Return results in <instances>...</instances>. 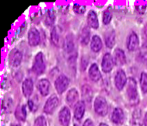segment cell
<instances>
[{
  "mask_svg": "<svg viewBox=\"0 0 147 126\" xmlns=\"http://www.w3.org/2000/svg\"><path fill=\"white\" fill-rule=\"evenodd\" d=\"M46 69V63L45 58L41 52H39L34 58L33 64H32V71L36 75H40L45 72Z\"/></svg>",
  "mask_w": 147,
  "mask_h": 126,
  "instance_id": "obj_1",
  "label": "cell"
},
{
  "mask_svg": "<svg viewBox=\"0 0 147 126\" xmlns=\"http://www.w3.org/2000/svg\"><path fill=\"white\" fill-rule=\"evenodd\" d=\"M127 97L131 102H137L139 100V94L137 90V83L134 78H130L127 83Z\"/></svg>",
  "mask_w": 147,
  "mask_h": 126,
  "instance_id": "obj_2",
  "label": "cell"
},
{
  "mask_svg": "<svg viewBox=\"0 0 147 126\" xmlns=\"http://www.w3.org/2000/svg\"><path fill=\"white\" fill-rule=\"evenodd\" d=\"M94 110L96 113L99 116H106L109 112V105L107 103V100L102 96L96 97L94 101Z\"/></svg>",
  "mask_w": 147,
  "mask_h": 126,
  "instance_id": "obj_3",
  "label": "cell"
},
{
  "mask_svg": "<svg viewBox=\"0 0 147 126\" xmlns=\"http://www.w3.org/2000/svg\"><path fill=\"white\" fill-rule=\"evenodd\" d=\"M70 85V80L65 75V74H60L54 81V86L58 93L62 94L66 91Z\"/></svg>",
  "mask_w": 147,
  "mask_h": 126,
  "instance_id": "obj_4",
  "label": "cell"
},
{
  "mask_svg": "<svg viewBox=\"0 0 147 126\" xmlns=\"http://www.w3.org/2000/svg\"><path fill=\"white\" fill-rule=\"evenodd\" d=\"M59 98L56 95H52L51 97L48 98V99L46 101L45 105H44V108L43 111L46 114L51 115L53 113V112L56 110V108L59 106Z\"/></svg>",
  "mask_w": 147,
  "mask_h": 126,
  "instance_id": "obj_5",
  "label": "cell"
},
{
  "mask_svg": "<svg viewBox=\"0 0 147 126\" xmlns=\"http://www.w3.org/2000/svg\"><path fill=\"white\" fill-rule=\"evenodd\" d=\"M127 80L128 79L127 78L126 73L124 72V70L120 69L116 72L115 76V86L117 90L121 91L125 87V86H127Z\"/></svg>",
  "mask_w": 147,
  "mask_h": 126,
  "instance_id": "obj_6",
  "label": "cell"
},
{
  "mask_svg": "<svg viewBox=\"0 0 147 126\" xmlns=\"http://www.w3.org/2000/svg\"><path fill=\"white\" fill-rule=\"evenodd\" d=\"M22 61V54L18 49H13L9 55V63L12 67H17Z\"/></svg>",
  "mask_w": 147,
  "mask_h": 126,
  "instance_id": "obj_7",
  "label": "cell"
},
{
  "mask_svg": "<svg viewBox=\"0 0 147 126\" xmlns=\"http://www.w3.org/2000/svg\"><path fill=\"white\" fill-rule=\"evenodd\" d=\"M115 66V61L113 56L107 53L104 54L102 61V69L104 73H109L112 71L113 67Z\"/></svg>",
  "mask_w": 147,
  "mask_h": 126,
  "instance_id": "obj_8",
  "label": "cell"
},
{
  "mask_svg": "<svg viewBox=\"0 0 147 126\" xmlns=\"http://www.w3.org/2000/svg\"><path fill=\"white\" fill-rule=\"evenodd\" d=\"M59 121L62 126H69L71 122V111L68 107H63L59 113Z\"/></svg>",
  "mask_w": 147,
  "mask_h": 126,
  "instance_id": "obj_9",
  "label": "cell"
},
{
  "mask_svg": "<svg viewBox=\"0 0 147 126\" xmlns=\"http://www.w3.org/2000/svg\"><path fill=\"white\" fill-rule=\"evenodd\" d=\"M28 44L32 47H35L40 42V35L35 28H31L28 31Z\"/></svg>",
  "mask_w": 147,
  "mask_h": 126,
  "instance_id": "obj_10",
  "label": "cell"
},
{
  "mask_svg": "<svg viewBox=\"0 0 147 126\" xmlns=\"http://www.w3.org/2000/svg\"><path fill=\"white\" fill-rule=\"evenodd\" d=\"M139 44H140V41H139V37H138L137 34L134 32H132L128 35L127 41V47L128 50L135 51L136 49H138Z\"/></svg>",
  "mask_w": 147,
  "mask_h": 126,
  "instance_id": "obj_11",
  "label": "cell"
},
{
  "mask_svg": "<svg viewBox=\"0 0 147 126\" xmlns=\"http://www.w3.org/2000/svg\"><path fill=\"white\" fill-rule=\"evenodd\" d=\"M78 99H79V94H78V90L75 88H71V90H69V92L67 93L66 97H65L66 103L71 106H75L77 105V103L78 102Z\"/></svg>",
  "mask_w": 147,
  "mask_h": 126,
  "instance_id": "obj_12",
  "label": "cell"
},
{
  "mask_svg": "<svg viewBox=\"0 0 147 126\" xmlns=\"http://www.w3.org/2000/svg\"><path fill=\"white\" fill-rule=\"evenodd\" d=\"M37 88L41 96H47L50 91V82L47 79H41L38 81Z\"/></svg>",
  "mask_w": 147,
  "mask_h": 126,
  "instance_id": "obj_13",
  "label": "cell"
},
{
  "mask_svg": "<svg viewBox=\"0 0 147 126\" xmlns=\"http://www.w3.org/2000/svg\"><path fill=\"white\" fill-rule=\"evenodd\" d=\"M22 90L23 95L26 98H29L32 95L33 90H34L33 80L31 79H25L22 82Z\"/></svg>",
  "mask_w": 147,
  "mask_h": 126,
  "instance_id": "obj_14",
  "label": "cell"
},
{
  "mask_svg": "<svg viewBox=\"0 0 147 126\" xmlns=\"http://www.w3.org/2000/svg\"><path fill=\"white\" fill-rule=\"evenodd\" d=\"M113 58H114L115 64H116L117 66L124 65L126 63V61H127L126 54H125L124 51L122 49H121V48H116L115 50Z\"/></svg>",
  "mask_w": 147,
  "mask_h": 126,
  "instance_id": "obj_15",
  "label": "cell"
},
{
  "mask_svg": "<svg viewBox=\"0 0 147 126\" xmlns=\"http://www.w3.org/2000/svg\"><path fill=\"white\" fill-rule=\"evenodd\" d=\"M89 77L94 82H97L102 79V74L99 70L98 66L96 63H93L89 69Z\"/></svg>",
  "mask_w": 147,
  "mask_h": 126,
  "instance_id": "obj_16",
  "label": "cell"
},
{
  "mask_svg": "<svg viewBox=\"0 0 147 126\" xmlns=\"http://www.w3.org/2000/svg\"><path fill=\"white\" fill-rule=\"evenodd\" d=\"M125 119V115H124V112L122 109L117 107L114 110L112 116H111V120L114 124L115 125H121L123 123Z\"/></svg>",
  "mask_w": 147,
  "mask_h": 126,
  "instance_id": "obj_17",
  "label": "cell"
},
{
  "mask_svg": "<svg viewBox=\"0 0 147 126\" xmlns=\"http://www.w3.org/2000/svg\"><path fill=\"white\" fill-rule=\"evenodd\" d=\"M85 113V103L84 101H78L74 106V118L77 120H81Z\"/></svg>",
  "mask_w": 147,
  "mask_h": 126,
  "instance_id": "obj_18",
  "label": "cell"
},
{
  "mask_svg": "<svg viewBox=\"0 0 147 126\" xmlns=\"http://www.w3.org/2000/svg\"><path fill=\"white\" fill-rule=\"evenodd\" d=\"M87 22L88 25L94 29H96L99 27V21H98V17L96 13L94 10H90V12L88 13V16H87Z\"/></svg>",
  "mask_w": 147,
  "mask_h": 126,
  "instance_id": "obj_19",
  "label": "cell"
},
{
  "mask_svg": "<svg viewBox=\"0 0 147 126\" xmlns=\"http://www.w3.org/2000/svg\"><path fill=\"white\" fill-rule=\"evenodd\" d=\"M51 41L53 44L56 47H59L61 45L62 39H61V35H60V30L59 29V28L54 27L53 29L51 32Z\"/></svg>",
  "mask_w": 147,
  "mask_h": 126,
  "instance_id": "obj_20",
  "label": "cell"
},
{
  "mask_svg": "<svg viewBox=\"0 0 147 126\" xmlns=\"http://www.w3.org/2000/svg\"><path fill=\"white\" fill-rule=\"evenodd\" d=\"M104 38H105V44L108 48H111L114 47V45L115 44V38H116V35H115V32L114 30H108L106 33H105V35H104Z\"/></svg>",
  "mask_w": 147,
  "mask_h": 126,
  "instance_id": "obj_21",
  "label": "cell"
},
{
  "mask_svg": "<svg viewBox=\"0 0 147 126\" xmlns=\"http://www.w3.org/2000/svg\"><path fill=\"white\" fill-rule=\"evenodd\" d=\"M15 117L19 121H25L27 118L26 106L24 105H19L15 110Z\"/></svg>",
  "mask_w": 147,
  "mask_h": 126,
  "instance_id": "obj_22",
  "label": "cell"
},
{
  "mask_svg": "<svg viewBox=\"0 0 147 126\" xmlns=\"http://www.w3.org/2000/svg\"><path fill=\"white\" fill-rule=\"evenodd\" d=\"M90 48L94 52H99L102 48V42L99 35H94L90 41Z\"/></svg>",
  "mask_w": 147,
  "mask_h": 126,
  "instance_id": "obj_23",
  "label": "cell"
},
{
  "mask_svg": "<svg viewBox=\"0 0 147 126\" xmlns=\"http://www.w3.org/2000/svg\"><path fill=\"white\" fill-rule=\"evenodd\" d=\"M55 22V13L54 10L50 9L48 10L44 16V22L47 26H52Z\"/></svg>",
  "mask_w": 147,
  "mask_h": 126,
  "instance_id": "obj_24",
  "label": "cell"
},
{
  "mask_svg": "<svg viewBox=\"0 0 147 126\" xmlns=\"http://www.w3.org/2000/svg\"><path fill=\"white\" fill-rule=\"evenodd\" d=\"M90 32L88 27H84L82 29L81 35H80V42L82 45H87L90 42Z\"/></svg>",
  "mask_w": 147,
  "mask_h": 126,
  "instance_id": "obj_25",
  "label": "cell"
},
{
  "mask_svg": "<svg viewBox=\"0 0 147 126\" xmlns=\"http://www.w3.org/2000/svg\"><path fill=\"white\" fill-rule=\"evenodd\" d=\"M65 45V49L67 53H71L74 50V42L71 35H68L64 42Z\"/></svg>",
  "mask_w": 147,
  "mask_h": 126,
  "instance_id": "obj_26",
  "label": "cell"
},
{
  "mask_svg": "<svg viewBox=\"0 0 147 126\" xmlns=\"http://www.w3.org/2000/svg\"><path fill=\"white\" fill-rule=\"evenodd\" d=\"M112 17H113V13H112L111 8H108L102 13V22H103V23L105 25H108L111 22Z\"/></svg>",
  "mask_w": 147,
  "mask_h": 126,
  "instance_id": "obj_27",
  "label": "cell"
},
{
  "mask_svg": "<svg viewBox=\"0 0 147 126\" xmlns=\"http://www.w3.org/2000/svg\"><path fill=\"white\" fill-rule=\"evenodd\" d=\"M140 87L144 93H147V74L143 72L140 75Z\"/></svg>",
  "mask_w": 147,
  "mask_h": 126,
  "instance_id": "obj_28",
  "label": "cell"
},
{
  "mask_svg": "<svg viewBox=\"0 0 147 126\" xmlns=\"http://www.w3.org/2000/svg\"><path fill=\"white\" fill-rule=\"evenodd\" d=\"M28 108H29V110L31 112H36V110L38 108V99H37V98L30 99L28 100Z\"/></svg>",
  "mask_w": 147,
  "mask_h": 126,
  "instance_id": "obj_29",
  "label": "cell"
},
{
  "mask_svg": "<svg viewBox=\"0 0 147 126\" xmlns=\"http://www.w3.org/2000/svg\"><path fill=\"white\" fill-rule=\"evenodd\" d=\"M34 126H47V123L46 119L43 116H39L34 120Z\"/></svg>",
  "mask_w": 147,
  "mask_h": 126,
  "instance_id": "obj_30",
  "label": "cell"
},
{
  "mask_svg": "<svg viewBox=\"0 0 147 126\" xmlns=\"http://www.w3.org/2000/svg\"><path fill=\"white\" fill-rule=\"evenodd\" d=\"M73 10L75 13L77 14H84L86 10V7L84 5H82V4H78V3H76L74 4L73 6Z\"/></svg>",
  "mask_w": 147,
  "mask_h": 126,
  "instance_id": "obj_31",
  "label": "cell"
},
{
  "mask_svg": "<svg viewBox=\"0 0 147 126\" xmlns=\"http://www.w3.org/2000/svg\"><path fill=\"white\" fill-rule=\"evenodd\" d=\"M10 102H11V99H7L6 100H4L3 102V109H6V111L8 112V109H10L11 106H12V104L11 105L9 104Z\"/></svg>",
  "mask_w": 147,
  "mask_h": 126,
  "instance_id": "obj_32",
  "label": "cell"
},
{
  "mask_svg": "<svg viewBox=\"0 0 147 126\" xmlns=\"http://www.w3.org/2000/svg\"><path fill=\"white\" fill-rule=\"evenodd\" d=\"M83 126H95V125H94V124H93L92 120H90V119H86V120L84 121V123Z\"/></svg>",
  "mask_w": 147,
  "mask_h": 126,
  "instance_id": "obj_33",
  "label": "cell"
},
{
  "mask_svg": "<svg viewBox=\"0 0 147 126\" xmlns=\"http://www.w3.org/2000/svg\"><path fill=\"white\" fill-rule=\"evenodd\" d=\"M144 125L147 126V112L145 115V118H144Z\"/></svg>",
  "mask_w": 147,
  "mask_h": 126,
  "instance_id": "obj_34",
  "label": "cell"
},
{
  "mask_svg": "<svg viewBox=\"0 0 147 126\" xmlns=\"http://www.w3.org/2000/svg\"><path fill=\"white\" fill-rule=\"evenodd\" d=\"M10 126H21V125H19L17 123H14V124H12Z\"/></svg>",
  "mask_w": 147,
  "mask_h": 126,
  "instance_id": "obj_35",
  "label": "cell"
},
{
  "mask_svg": "<svg viewBox=\"0 0 147 126\" xmlns=\"http://www.w3.org/2000/svg\"><path fill=\"white\" fill-rule=\"evenodd\" d=\"M99 126H109L107 124H104V123H102V124H100Z\"/></svg>",
  "mask_w": 147,
  "mask_h": 126,
  "instance_id": "obj_36",
  "label": "cell"
}]
</instances>
